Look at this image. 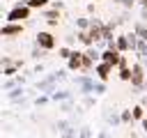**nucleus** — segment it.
<instances>
[{
  "label": "nucleus",
  "instance_id": "nucleus-1",
  "mask_svg": "<svg viewBox=\"0 0 147 138\" xmlns=\"http://www.w3.org/2000/svg\"><path fill=\"white\" fill-rule=\"evenodd\" d=\"M25 18H30V7L28 5H16L7 14V23H23Z\"/></svg>",
  "mask_w": 147,
  "mask_h": 138
},
{
  "label": "nucleus",
  "instance_id": "nucleus-2",
  "mask_svg": "<svg viewBox=\"0 0 147 138\" xmlns=\"http://www.w3.org/2000/svg\"><path fill=\"white\" fill-rule=\"evenodd\" d=\"M122 57H124V55H122L117 48H106V51H101V62H106V64H110V67H119Z\"/></svg>",
  "mask_w": 147,
  "mask_h": 138
},
{
  "label": "nucleus",
  "instance_id": "nucleus-3",
  "mask_svg": "<svg viewBox=\"0 0 147 138\" xmlns=\"http://www.w3.org/2000/svg\"><path fill=\"white\" fill-rule=\"evenodd\" d=\"M131 85L133 87H142L145 85V67L140 62L131 64Z\"/></svg>",
  "mask_w": 147,
  "mask_h": 138
},
{
  "label": "nucleus",
  "instance_id": "nucleus-4",
  "mask_svg": "<svg viewBox=\"0 0 147 138\" xmlns=\"http://www.w3.org/2000/svg\"><path fill=\"white\" fill-rule=\"evenodd\" d=\"M103 25H106V23H101L96 16H94V18H90V28H87V34H90L94 41L103 39Z\"/></svg>",
  "mask_w": 147,
  "mask_h": 138
},
{
  "label": "nucleus",
  "instance_id": "nucleus-5",
  "mask_svg": "<svg viewBox=\"0 0 147 138\" xmlns=\"http://www.w3.org/2000/svg\"><path fill=\"white\" fill-rule=\"evenodd\" d=\"M37 46L44 48V51H51V48H55V37L51 32L41 30V32H37Z\"/></svg>",
  "mask_w": 147,
  "mask_h": 138
},
{
  "label": "nucleus",
  "instance_id": "nucleus-6",
  "mask_svg": "<svg viewBox=\"0 0 147 138\" xmlns=\"http://www.w3.org/2000/svg\"><path fill=\"white\" fill-rule=\"evenodd\" d=\"M23 34V23H5L2 25V37H18Z\"/></svg>",
  "mask_w": 147,
  "mask_h": 138
},
{
  "label": "nucleus",
  "instance_id": "nucleus-7",
  "mask_svg": "<svg viewBox=\"0 0 147 138\" xmlns=\"http://www.w3.org/2000/svg\"><path fill=\"white\" fill-rule=\"evenodd\" d=\"M110 71H113V67L106 64V62H99V64L94 67V74H96V78H99L101 83H106V80L110 78Z\"/></svg>",
  "mask_w": 147,
  "mask_h": 138
},
{
  "label": "nucleus",
  "instance_id": "nucleus-8",
  "mask_svg": "<svg viewBox=\"0 0 147 138\" xmlns=\"http://www.w3.org/2000/svg\"><path fill=\"white\" fill-rule=\"evenodd\" d=\"M67 67H69L71 71L83 69V53H80V51H74V53H71V57L67 60Z\"/></svg>",
  "mask_w": 147,
  "mask_h": 138
},
{
  "label": "nucleus",
  "instance_id": "nucleus-9",
  "mask_svg": "<svg viewBox=\"0 0 147 138\" xmlns=\"http://www.w3.org/2000/svg\"><path fill=\"white\" fill-rule=\"evenodd\" d=\"M117 69H119V78L131 83V67H129V60H126V55L122 57V62H119V67H117Z\"/></svg>",
  "mask_w": 147,
  "mask_h": 138
},
{
  "label": "nucleus",
  "instance_id": "nucleus-10",
  "mask_svg": "<svg viewBox=\"0 0 147 138\" xmlns=\"http://www.w3.org/2000/svg\"><path fill=\"white\" fill-rule=\"evenodd\" d=\"M115 44H117V51H119V53H126V51H131L129 34H117V37H115Z\"/></svg>",
  "mask_w": 147,
  "mask_h": 138
},
{
  "label": "nucleus",
  "instance_id": "nucleus-11",
  "mask_svg": "<svg viewBox=\"0 0 147 138\" xmlns=\"http://www.w3.org/2000/svg\"><path fill=\"white\" fill-rule=\"evenodd\" d=\"M44 16H46V21H48L51 25H57L60 12H57V9H53V7H48V9H44Z\"/></svg>",
  "mask_w": 147,
  "mask_h": 138
},
{
  "label": "nucleus",
  "instance_id": "nucleus-12",
  "mask_svg": "<svg viewBox=\"0 0 147 138\" xmlns=\"http://www.w3.org/2000/svg\"><path fill=\"white\" fill-rule=\"evenodd\" d=\"M25 5L30 9H46V7H51V0H25Z\"/></svg>",
  "mask_w": 147,
  "mask_h": 138
},
{
  "label": "nucleus",
  "instance_id": "nucleus-13",
  "mask_svg": "<svg viewBox=\"0 0 147 138\" xmlns=\"http://www.w3.org/2000/svg\"><path fill=\"white\" fill-rule=\"evenodd\" d=\"M76 37H78V41H80V44H85V46H90V48H92V44H94V39H92L90 34H87V30H80V32H78Z\"/></svg>",
  "mask_w": 147,
  "mask_h": 138
},
{
  "label": "nucleus",
  "instance_id": "nucleus-14",
  "mask_svg": "<svg viewBox=\"0 0 147 138\" xmlns=\"http://www.w3.org/2000/svg\"><path fill=\"white\" fill-rule=\"evenodd\" d=\"M133 28H136V34H138V37H140L142 41H147V25H145L142 21H138V23H136Z\"/></svg>",
  "mask_w": 147,
  "mask_h": 138
},
{
  "label": "nucleus",
  "instance_id": "nucleus-15",
  "mask_svg": "<svg viewBox=\"0 0 147 138\" xmlns=\"http://www.w3.org/2000/svg\"><path fill=\"white\" fill-rule=\"evenodd\" d=\"M115 34V23H106L103 25V41H110Z\"/></svg>",
  "mask_w": 147,
  "mask_h": 138
},
{
  "label": "nucleus",
  "instance_id": "nucleus-16",
  "mask_svg": "<svg viewBox=\"0 0 147 138\" xmlns=\"http://www.w3.org/2000/svg\"><path fill=\"white\" fill-rule=\"evenodd\" d=\"M96 67V62L87 55V53H83V71H90V69H94Z\"/></svg>",
  "mask_w": 147,
  "mask_h": 138
},
{
  "label": "nucleus",
  "instance_id": "nucleus-17",
  "mask_svg": "<svg viewBox=\"0 0 147 138\" xmlns=\"http://www.w3.org/2000/svg\"><path fill=\"white\" fill-rule=\"evenodd\" d=\"M131 115H133V120H145V110H142V106H133L131 108Z\"/></svg>",
  "mask_w": 147,
  "mask_h": 138
},
{
  "label": "nucleus",
  "instance_id": "nucleus-18",
  "mask_svg": "<svg viewBox=\"0 0 147 138\" xmlns=\"http://www.w3.org/2000/svg\"><path fill=\"white\" fill-rule=\"evenodd\" d=\"M71 53H74V51H71L69 46H60V48H57V55H60V57H64V60H69V57H71Z\"/></svg>",
  "mask_w": 147,
  "mask_h": 138
},
{
  "label": "nucleus",
  "instance_id": "nucleus-19",
  "mask_svg": "<svg viewBox=\"0 0 147 138\" xmlns=\"http://www.w3.org/2000/svg\"><path fill=\"white\" fill-rule=\"evenodd\" d=\"M85 53H87V55H90V57H92V60H94V62H96V64H99V62H101V53H99V51H96V48H87V51H85Z\"/></svg>",
  "mask_w": 147,
  "mask_h": 138
},
{
  "label": "nucleus",
  "instance_id": "nucleus-20",
  "mask_svg": "<svg viewBox=\"0 0 147 138\" xmlns=\"http://www.w3.org/2000/svg\"><path fill=\"white\" fill-rule=\"evenodd\" d=\"M76 23H78L80 30H87L90 28V18H76Z\"/></svg>",
  "mask_w": 147,
  "mask_h": 138
},
{
  "label": "nucleus",
  "instance_id": "nucleus-21",
  "mask_svg": "<svg viewBox=\"0 0 147 138\" xmlns=\"http://www.w3.org/2000/svg\"><path fill=\"white\" fill-rule=\"evenodd\" d=\"M14 74H16V67H5L2 69V76H7V78H11Z\"/></svg>",
  "mask_w": 147,
  "mask_h": 138
},
{
  "label": "nucleus",
  "instance_id": "nucleus-22",
  "mask_svg": "<svg viewBox=\"0 0 147 138\" xmlns=\"http://www.w3.org/2000/svg\"><path fill=\"white\" fill-rule=\"evenodd\" d=\"M119 117H122V122H131V120H133L131 110H122V115H119Z\"/></svg>",
  "mask_w": 147,
  "mask_h": 138
},
{
  "label": "nucleus",
  "instance_id": "nucleus-23",
  "mask_svg": "<svg viewBox=\"0 0 147 138\" xmlns=\"http://www.w3.org/2000/svg\"><path fill=\"white\" fill-rule=\"evenodd\" d=\"M69 97V92H53V99L57 101V99H67Z\"/></svg>",
  "mask_w": 147,
  "mask_h": 138
},
{
  "label": "nucleus",
  "instance_id": "nucleus-24",
  "mask_svg": "<svg viewBox=\"0 0 147 138\" xmlns=\"http://www.w3.org/2000/svg\"><path fill=\"white\" fill-rule=\"evenodd\" d=\"M108 122L110 124H117V122H122V117L119 115H108Z\"/></svg>",
  "mask_w": 147,
  "mask_h": 138
},
{
  "label": "nucleus",
  "instance_id": "nucleus-25",
  "mask_svg": "<svg viewBox=\"0 0 147 138\" xmlns=\"http://www.w3.org/2000/svg\"><path fill=\"white\" fill-rule=\"evenodd\" d=\"M115 2H119L122 7H133V0H115Z\"/></svg>",
  "mask_w": 147,
  "mask_h": 138
},
{
  "label": "nucleus",
  "instance_id": "nucleus-26",
  "mask_svg": "<svg viewBox=\"0 0 147 138\" xmlns=\"http://www.w3.org/2000/svg\"><path fill=\"white\" fill-rule=\"evenodd\" d=\"M51 7H53V9H57V12H60V9H62V7H64V5H62V2H60V0H55V2H51Z\"/></svg>",
  "mask_w": 147,
  "mask_h": 138
},
{
  "label": "nucleus",
  "instance_id": "nucleus-27",
  "mask_svg": "<svg viewBox=\"0 0 147 138\" xmlns=\"http://www.w3.org/2000/svg\"><path fill=\"white\" fill-rule=\"evenodd\" d=\"M103 90H106V85H103V83H99V85H94V92H96V94H101Z\"/></svg>",
  "mask_w": 147,
  "mask_h": 138
},
{
  "label": "nucleus",
  "instance_id": "nucleus-28",
  "mask_svg": "<svg viewBox=\"0 0 147 138\" xmlns=\"http://www.w3.org/2000/svg\"><path fill=\"white\" fill-rule=\"evenodd\" d=\"M21 92H23V90H21V87H16V90H11V92H9V97H11V99H16Z\"/></svg>",
  "mask_w": 147,
  "mask_h": 138
},
{
  "label": "nucleus",
  "instance_id": "nucleus-29",
  "mask_svg": "<svg viewBox=\"0 0 147 138\" xmlns=\"http://www.w3.org/2000/svg\"><path fill=\"white\" fill-rule=\"evenodd\" d=\"M80 138H90V129H87V126L80 131Z\"/></svg>",
  "mask_w": 147,
  "mask_h": 138
},
{
  "label": "nucleus",
  "instance_id": "nucleus-30",
  "mask_svg": "<svg viewBox=\"0 0 147 138\" xmlns=\"http://www.w3.org/2000/svg\"><path fill=\"white\" fill-rule=\"evenodd\" d=\"M142 129H145V131H147V117H145V120H142Z\"/></svg>",
  "mask_w": 147,
  "mask_h": 138
},
{
  "label": "nucleus",
  "instance_id": "nucleus-31",
  "mask_svg": "<svg viewBox=\"0 0 147 138\" xmlns=\"http://www.w3.org/2000/svg\"><path fill=\"white\" fill-rule=\"evenodd\" d=\"M140 5H142V7H145V9H147V0H140Z\"/></svg>",
  "mask_w": 147,
  "mask_h": 138
},
{
  "label": "nucleus",
  "instance_id": "nucleus-32",
  "mask_svg": "<svg viewBox=\"0 0 147 138\" xmlns=\"http://www.w3.org/2000/svg\"><path fill=\"white\" fill-rule=\"evenodd\" d=\"M99 138H108V133H106V131H103V133H101V136H99Z\"/></svg>",
  "mask_w": 147,
  "mask_h": 138
},
{
  "label": "nucleus",
  "instance_id": "nucleus-33",
  "mask_svg": "<svg viewBox=\"0 0 147 138\" xmlns=\"http://www.w3.org/2000/svg\"><path fill=\"white\" fill-rule=\"evenodd\" d=\"M145 103H147V94H145Z\"/></svg>",
  "mask_w": 147,
  "mask_h": 138
},
{
  "label": "nucleus",
  "instance_id": "nucleus-34",
  "mask_svg": "<svg viewBox=\"0 0 147 138\" xmlns=\"http://www.w3.org/2000/svg\"><path fill=\"white\" fill-rule=\"evenodd\" d=\"M94 2H96V0H94Z\"/></svg>",
  "mask_w": 147,
  "mask_h": 138
},
{
  "label": "nucleus",
  "instance_id": "nucleus-35",
  "mask_svg": "<svg viewBox=\"0 0 147 138\" xmlns=\"http://www.w3.org/2000/svg\"><path fill=\"white\" fill-rule=\"evenodd\" d=\"M145 60H147V57H145Z\"/></svg>",
  "mask_w": 147,
  "mask_h": 138
}]
</instances>
